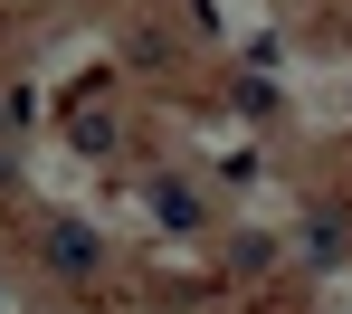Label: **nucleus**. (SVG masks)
Segmentation results:
<instances>
[{"instance_id":"nucleus-1","label":"nucleus","mask_w":352,"mask_h":314,"mask_svg":"<svg viewBox=\"0 0 352 314\" xmlns=\"http://www.w3.org/2000/svg\"><path fill=\"white\" fill-rule=\"evenodd\" d=\"M48 257H58L67 276H96V267H105V248H96V238H86L76 219H58V229H48Z\"/></svg>"}]
</instances>
